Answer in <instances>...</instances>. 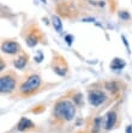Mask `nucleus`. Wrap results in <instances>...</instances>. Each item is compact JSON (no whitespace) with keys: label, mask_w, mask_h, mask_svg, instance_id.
Segmentation results:
<instances>
[{"label":"nucleus","mask_w":132,"mask_h":133,"mask_svg":"<svg viewBox=\"0 0 132 133\" xmlns=\"http://www.w3.org/2000/svg\"><path fill=\"white\" fill-rule=\"evenodd\" d=\"M76 114V107L71 101L67 99H61L56 102L54 107V116L60 120L71 121Z\"/></svg>","instance_id":"f257e3e1"},{"label":"nucleus","mask_w":132,"mask_h":133,"mask_svg":"<svg viewBox=\"0 0 132 133\" xmlns=\"http://www.w3.org/2000/svg\"><path fill=\"white\" fill-rule=\"evenodd\" d=\"M41 85V78L37 74H31L30 77H28V79L22 83L19 91L23 95H31L33 92H35Z\"/></svg>","instance_id":"f03ea898"},{"label":"nucleus","mask_w":132,"mask_h":133,"mask_svg":"<svg viewBox=\"0 0 132 133\" xmlns=\"http://www.w3.org/2000/svg\"><path fill=\"white\" fill-rule=\"evenodd\" d=\"M16 88V78L12 74H5L0 78V91L3 94H9Z\"/></svg>","instance_id":"7ed1b4c3"},{"label":"nucleus","mask_w":132,"mask_h":133,"mask_svg":"<svg viewBox=\"0 0 132 133\" xmlns=\"http://www.w3.org/2000/svg\"><path fill=\"white\" fill-rule=\"evenodd\" d=\"M106 95H104L102 91H98V90H94L91 92H89V103L94 107H97V105H101L102 103L106 101Z\"/></svg>","instance_id":"20e7f679"},{"label":"nucleus","mask_w":132,"mask_h":133,"mask_svg":"<svg viewBox=\"0 0 132 133\" xmlns=\"http://www.w3.org/2000/svg\"><path fill=\"white\" fill-rule=\"evenodd\" d=\"M1 49L4 53H7V54H16V53L19 52L21 47L15 41H5L1 44Z\"/></svg>","instance_id":"39448f33"},{"label":"nucleus","mask_w":132,"mask_h":133,"mask_svg":"<svg viewBox=\"0 0 132 133\" xmlns=\"http://www.w3.org/2000/svg\"><path fill=\"white\" fill-rule=\"evenodd\" d=\"M56 58H58V60H59V64H56V61H54V64H53V70H54V72H55L56 74L64 77L65 74H66V72H67V65H66L64 58H61V56H56Z\"/></svg>","instance_id":"423d86ee"},{"label":"nucleus","mask_w":132,"mask_h":133,"mask_svg":"<svg viewBox=\"0 0 132 133\" xmlns=\"http://www.w3.org/2000/svg\"><path fill=\"white\" fill-rule=\"evenodd\" d=\"M40 38H41V35H40V32H39V30H34L27 36V40L25 41H27V44H28L29 47H35Z\"/></svg>","instance_id":"0eeeda50"},{"label":"nucleus","mask_w":132,"mask_h":133,"mask_svg":"<svg viewBox=\"0 0 132 133\" xmlns=\"http://www.w3.org/2000/svg\"><path fill=\"white\" fill-rule=\"evenodd\" d=\"M33 127H34L33 121H30L29 119H27V118L21 119V121H19L18 125H17V128H18L19 131H27V130L33 128Z\"/></svg>","instance_id":"6e6552de"},{"label":"nucleus","mask_w":132,"mask_h":133,"mask_svg":"<svg viewBox=\"0 0 132 133\" xmlns=\"http://www.w3.org/2000/svg\"><path fill=\"white\" fill-rule=\"evenodd\" d=\"M115 122H117V114H115V111H109L107 114V119H106V128L107 130L113 128Z\"/></svg>","instance_id":"1a4fd4ad"},{"label":"nucleus","mask_w":132,"mask_h":133,"mask_svg":"<svg viewBox=\"0 0 132 133\" xmlns=\"http://www.w3.org/2000/svg\"><path fill=\"white\" fill-rule=\"evenodd\" d=\"M27 62H28V55H22L19 56L18 59L16 60L13 64H15V67L18 68V70H23L27 65Z\"/></svg>","instance_id":"9d476101"},{"label":"nucleus","mask_w":132,"mask_h":133,"mask_svg":"<svg viewBox=\"0 0 132 133\" xmlns=\"http://www.w3.org/2000/svg\"><path fill=\"white\" fill-rule=\"evenodd\" d=\"M125 67V61L119 58H115L113 59V61L111 62V68L112 70H121V68Z\"/></svg>","instance_id":"9b49d317"},{"label":"nucleus","mask_w":132,"mask_h":133,"mask_svg":"<svg viewBox=\"0 0 132 133\" xmlns=\"http://www.w3.org/2000/svg\"><path fill=\"white\" fill-rule=\"evenodd\" d=\"M52 23H53V26L55 28V30L58 31V32H61L62 23H61V21H60V18H59L58 16H53L52 17Z\"/></svg>","instance_id":"f8f14e48"},{"label":"nucleus","mask_w":132,"mask_h":133,"mask_svg":"<svg viewBox=\"0 0 132 133\" xmlns=\"http://www.w3.org/2000/svg\"><path fill=\"white\" fill-rule=\"evenodd\" d=\"M106 88H107L109 91H112V92H115V91L119 90V85H118V83H114V82H112V83H107L106 84Z\"/></svg>","instance_id":"ddd939ff"},{"label":"nucleus","mask_w":132,"mask_h":133,"mask_svg":"<svg viewBox=\"0 0 132 133\" xmlns=\"http://www.w3.org/2000/svg\"><path fill=\"white\" fill-rule=\"evenodd\" d=\"M119 16H120V17H121L123 19H129V18H130V16L127 15L126 12H124V11H123V12H120V13H119Z\"/></svg>","instance_id":"4468645a"},{"label":"nucleus","mask_w":132,"mask_h":133,"mask_svg":"<svg viewBox=\"0 0 132 133\" xmlns=\"http://www.w3.org/2000/svg\"><path fill=\"white\" fill-rule=\"evenodd\" d=\"M65 40H66L67 44H71V43H72V40H73V37L71 36V35H67V36L65 37Z\"/></svg>","instance_id":"2eb2a0df"},{"label":"nucleus","mask_w":132,"mask_h":133,"mask_svg":"<svg viewBox=\"0 0 132 133\" xmlns=\"http://www.w3.org/2000/svg\"><path fill=\"white\" fill-rule=\"evenodd\" d=\"M73 99L77 102V104H80V95H76V96L73 97Z\"/></svg>","instance_id":"dca6fc26"},{"label":"nucleus","mask_w":132,"mask_h":133,"mask_svg":"<svg viewBox=\"0 0 132 133\" xmlns=\"http://www.w3.org/2000/svg\"><path fill=\"white\" fill-rule=\"evenodd\" d=\"M126 133H132V126H129L126 128Z\"/></svg>","instance_id":"f3484780"}]
</instances>
